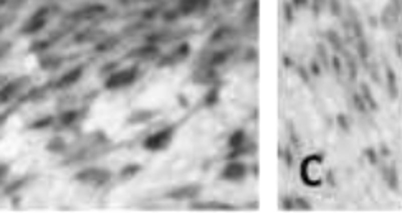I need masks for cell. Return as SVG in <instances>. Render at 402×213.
Returning <instances> with one entry per match:
<instances>
[{
	"mask_svg": "<svg viewBox=\"0 0 402 213\" xmlns=\"http://www.w3.org/2000/svg\"><path fill=\"white\" fill-rule=\"evenodd\" d=\"M247 176H249V166L242 159H230L222 167V170L219 174V178L224 180V182L235 184V182H242Z\"/></svg>",
	"mask_w": 402,
	"mask_h": 213,
	"instance_id": "6da1fadb",
	"label": "cell"
},
{
	"mask_svg": "<svg viewBox=\"0 0 402 213\" xmlns=\"http://www.w3.org/2000/svg\"><path fill=\"white\" fill-rule=\"evenodd\" d=\"M301 177L308 185H310V187H315V185L321 182L323 170H321V160H319L318 156H310L305 162H303Z\"/></svg>",
	"mask_w": 402,
	"mask_h": 213,
	"instance_id": "7a4b0ae2",
	"label": "cell"
},
{
	"mask_svg": "<svg viewBox=\"0 0 402 213\" xmlns=\"http://www.w3.org/2000/svg\"><path fill=\"white\" fill-rule=\"evenodd\" d=\"M237 35H239V32H237L235 26H232V25H219L217 28H214L211 36H209V45H211V46L225 45V43L232 42Z\"/></svg>",
	"mask_w": 402,
	"mask_h": 213,
	"instance_id": "3957f363",
	"label": "cell"
},
{
	"mask_svg": "<svg viewBox=\"0 0 402 213\" xmlns=\"http://www.w3.org/2000/svg\"><path fill=\"white\" fill-rule=\"evenodd\" d=\"M172 138H174L172 128L161 129L159 132L152 134L151 138H147V140L144 142V147L149 150H162L169 146V142L172 140Z\"/></svg>",
	"mask_w": 402,
	"mask_h": 213,
	"instance_id": "277c9868",
	"label": "cell"
},
{
	"mask_svg": "<svg viewBox=\"0 0 402 213\" xmlns=\"http://www.w3.org/2000/svg\"><path fill=\"white\" fill-rule=\"evenodd\" d=\"M234 52H235V48H232V46L217 48V50H212L211 52L209 58L204 63L211 64V66H214V68H220V66H224V64L227 63L230 58H232Z\"/></svg>",
	"mask_w": 402,
	"mask_h": 213,
	"instance_id": "5b68a950",
	"label": "cell"
},
{
	"mask_svg": "<svg viewBox=\"0 0 402 213\" xmlns=\"http://www.w3.org/2000/svg\"><path fill=\"white\" fill-rule=\"evenodd\" d=\"M212 0H180L179 2V12L182 15H194L202 14L211 7Z\"/></svg>",
	"mask_w": 402,
	"mask_h": 213,
	"instance_id": "8992f818",
	"label": "cell"
},
{
	"mask_svg": "<svg viewBox=\"0 0 402 213\" xmlns=\"http://www.w3.org/2000/svg\"><path fill=\"white\" fill-rule=\"evenodd\" d=\"M399 15H400V7H397V5H394V4L389 2L387 5H385V8L382 10V14H381L382 25L387 30H392L394 26L397 25Z\"/></svg>",
	"mask_w": 402,
	"mask_h": 213,
	"instance_id": "52a82bcc",
	"label": "cell"
},
{
	"mask_svg": "<svg viewBox=\"0 0 402 213\" xmlns=\"http://www.w3.org/2000/svg\"><path fill=\"white\" fill-rule=\"evenodd\" d=\"M200 185H184V187L175 188L169 194V198L174 200H195L200 194Z\"/></svg>",
	"mask_w": 402,
	"mask_h": 213,
	"instance_id": "ba28073f",
	"label": "cell"
},
{
	"mask_svg": "<svg viewBox=\"0 0 402 213\" xmlns=\"http://www.w3.org/2000/svg\"><path fill=\"white\" fill-rule=\"evenodd\" d=\"M384 81H385V90H387L389 96L395 100L399 92V86H397V74L394 73V70L390 66H385L384 70Z\"/></svg>",
	"mask_w": 402,
	"mask_h": 213,
	"instance_id": "9c48e42d",
	"label": "cell"
},
{
	"mask_svg": "<svg viewBox=\"0 0 402 213\" xmlns=\"http://www.w3.org/2000/svg\"><path fill=\"white\" fill-rule=\"evenodd\" d=\"M331 54H329V50L326 46V43H318L316 45V60L318 63L321 64V68H324L326 71H331Z\"/></svg>",
	"mask_w": 402,
	"mask_h": 213,
	"instance_id": "30bf717a",
	"label": "cell"
},
{
	"mask_svg": "<svg viewBox=\"0 0 402 213\" xmlns=\"http://www.w3.org/2000/svg\"><path fill=\"white\" fill-rule=\"evenodd\" d=\"M192 208L195 210H214V212H224V210H235L234 205L230 204H224V202H219V200H212V202H206V204H194L192 205Z\"/></svg>",
	"mask_w": 402,
	"mask_h": 213,
	"instance_id": "8fae6325",
	"label": "cell"
},
{
	"mask_svg": "<svg viewBox=\"0 0 402 213\" xmlns=\"http://www.w3.org/2000/svg\"><path fill=\"white\" fill-rule=\"evenodd\" d=\"M326 43L333 48L336 53L344 52V42L343 36H341L336 30H328L326 32Z\"/></svg>",
	"mask_w": 402,
	"mask_h": 213,
	"instance_id": "7c38bea8",
	"label": "cell"
},
{
	"mask_svg": "<svg viewBox=\"0 0 402 213\" xmlns=\"http://www.w3.org/2000/svg\"><path fill=\"white\" fill-rule=\"evenodd\" d=\"M382 178L385 180V184H387L392 190H395L399 187L397 170H395L394 166H384L382 167Z\"/></svg>",
	"mask_w": 402,
	"mask_h": 213,
	"instance_id": "4fadbf2b",
	"label": "cell"
},
{
	"mask_svg": "<svg viewBox=\"0 0 402 213\" xmlns=\"http://www.w3.org/2000/svg\"><path fill=\"white\" fill-rule=\"evenodd\" d=\"M369 54H371V48H369L367 42L364 40V36L357 38V43H356V56L361 60L362 63L369 62Z\"/></svg>",
	"mask_w": 402,
	"mask_h": 213,
	"instance_id": "5bb4252c",
	"label": "cell"
},
{
	"mask_svg": "<svg viewBox=\"0 0 402 213\" xmlns=\"http://www.w3.org/2000/svg\"><path fill=\"white\" fill-rule=\"evenodd\" d=\"M258 14H260V4H258V0H250L249 8H247V17H245L247 25H255L258 20Z\"/></svg>",
	"mask_w": 402,
	"mask_h": 213,
	"instance_id": "9a60e30c",
	"label": "cell"
},
{
	"mask_svg": "<svg viewBox=\"0 0 402 213\" xmlns=\"http://www.w3.org/2000/svg\"><path fill=\"white\" fill-rule=\"evenodd\" d=\"M359 92H361V96L364 98L367 108L369 109H374V111H376V109H377V101H376V98H374L371 88H369L366 83H361L359 84Z\"/></svg>",
	"mask_w": 402,
	"mask_h": 213,
	"instance_id": "2e32d148",
	"label": "cell"
},
{
	"mask_svg": "<svg viewBox=\"0 0 402 213\" xmlns=\"http://www.w3.org/2000/svg\"><path fill=\"white\" fill-rule=\"evenodd\" d=\"M344 68L348 70L349 78L356 80L357 74V56H352L349 52H344Z\"/></svg>",
	"mask_w": 402,
	"mask_h": 213,
	"instance_id": "e0dca14e",
	"label": "cell"
},
{
	"mask_svg": "<svg viewBox=\"0 0 402 213\" xmlns=\"http://www.w3.org/2000/svg\"><path fill=\"white\" fill-rule=\"evenodd\" d=\"M219 88L216 84H212L211 86V90L207 91V94H206V106H209V108H214L219 102V98H220V94H219Z\"/></svg>",
	"mask_w": 402,
	"mask_h": 213,
	"instance_id": "ac0fdd59",
	"label": "cell"
},
{
	"mask_svg": "<svg viewBox=\"0 0 402 213\" xmlns=\"http://www.w3.org/2000/svg\"><path fill=\"white\" fill-rule=\"evenodd\" d=\"M326 7L329 8V12H331L334 17H341L343 15V2L341 0H328V4H326Z\"/></svg>",
	"mask_w": 402,
	"mask_h": 213,
	"instance_id": "d6986e66",
	"label": "cell"
},
{
	"mask_svg": "<svg viewBox=\"0 0 402 213\" xmlns=\"http://www.w3.org/2000/svg\"><path fill=\"white\" fill-rule=\"evenodd\" d=\"M352 102H354V106H356V109L359 112H367L369 111V108H367V104H366V101H364V98L361 96V92L359 91H356L354 94H352Z\"/></svg>",
	"mask_w": 402,
	"mask_h": 213,
	"instance_id": "ffe728a7",
	"label": "cell"
},
{
	"mask_svg": "<svg viewBox=\"0 0 402 213\" xmlns=\"http://www.w3.org/2000/svg\"><path fill=\"white\" fill-rule=\"evenodd\" d=\"M293 210H313V205L308 202V198L296 196L293 198Z\"/></svg>",
	"mask_w": 402,
	"mask_h": 213,
	"instance_id": "44dd1931",
	"label": "cell"
},
{
	"mask_svg": "<svg viewBox=\"0 0 402 213\" xmlns=\"http://www.w3.org/2000/svg\"><path fill=\"white\" fill-rule=\"evenodd\" d=\"M328 0H310V5H311V10L315 15H319L321 14V10L326 7Z\"/></svg>",
	"mask_w": 402,
	"mask_h": 213,
	"instance_id": "7402d4cb",
	"label": "cell"
},
{
	"mask_svg": "<svg viewBox=\"0 0 402 213\" xmlns=\"http://www.w3.org/2000/svg\"><path fill=\"white\" fill-rule=\"evenodd\" d=\"M310 71H311L313 76H319V74H321V64L318 63V60H313V62H311Z\"/></svg>",
	"mask_w": 402,
	"mask_h": 213,
	"instance_id": "603a6c76",
	"label": "cell"
},
{
	"mask_svg": "<svg viewBox=\"0 0 402 213\" xmlns=\"http://www.w3.org/2000/svg\"><path fill=\"white\" fill-rule=\"evenodd\" d=\"M285 17H286V22H288V24L293 20V5H291V2L285 4Z\"/></svg>",
	"mask_w": 402,
	"mask_h": 213,
	"instance_id": "cb8c5ba5",
	"label": "cell"
},
{
	"mask_svg": "<svg viewBox=\"0 0 402 213\" xmlns=\"http://www.w3.org/2000/svg\"><path fill=\"white\" fill-rule=\"evenodd\" d=\"M369 74H372V76H374V80H376L377 83H379L381 76H379V68H377V64H376V63H371V64H369Z\"/></svg>",
	"mask_w": 402,
	"mask_h": 213,
	"instance_id": "d4e9b609",
	"label": "cell"
},
{
	"mask_svg": "<svg viewBox=\"0 0 402 213\" xmlns=\"http://www.w3.org/2000/svg\"><path fill=\"white\" fill-rule=\"evenodd\" d=\"M282 208L293 210V196H285V198L282 200Z\"/></svg>",
	"mask_w": 402,
	"mask_h": 213,
	"instance_id": "484cf974",
	"label": "cell"
},
{
	"mask_svg": "<svg viewBox=\"0 0 402 213\" xmlns=\"http://www.w3.org/2000/svg\"><path fill=\"white\" fill-rule=\"evenodd\" d=\"M366 156H367V159H369V162H372V164H377V160H379V157H377V154H376V150H374V149H367V150H366Z\"/></svg>",
	"mask_w": 402,
	"mask_h": 213,
	"instance_id": "4316f807",
	"label": "cell"
},
{
	"mask_svg": "<svg viewBox=\"0 0 402 213\" xmlns=\"http://www.w3.org/2000/svg\"><path fill=\"white\" fill-rule=\"evenodd\" d=\"M310 4V0H291V5L296 8H301V7H305V5Z\"/></svg>",
	"mask_w": 402,
	"mask_h": 213,
	"instance_id": "83f0119b",
	"label": "cell"
}]
</instances>
